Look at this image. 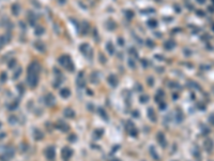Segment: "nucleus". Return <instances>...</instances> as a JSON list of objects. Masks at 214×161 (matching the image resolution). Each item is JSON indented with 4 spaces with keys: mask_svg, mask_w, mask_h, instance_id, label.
Here are the masks:
<instances>
[{
    "mask_svg": "<svg viewBox=\"0 0 214 161\" xmlns=\"http://www.w3.org/2000/svg\"><path fill=\"white\" fill-rule=\"evenodd\" d=\"M40 66L37 62H32L28 68V84L30 87H36L39 80Z\"/></svg>",
    "mask_w": 214,
    "mask_h": 161,
    "instance_id": "nucleus-1",
    "label": "nucleus"
},
{
    "mask_svg": "<svg viewBox=\"0 0 214 161\" xmlns=\"http://www.w3.org/2000/svg\"><path fill=\"white\" fill-rule=\"evenodd\" d=\"M59 62L61 63V66L65 67V68H67L69 70H73L74 69V66H73L71 59H70L69 56L64 55V56H61L60 58H59Z\"/></svg>",
    "mask_w": 214,
    "mask_h": 161,
    "instance_id": "nucleus-2",
    "label": "nucleus"
},
{
    "mask_svg": "<svg viewBox=\"0 0 214 161\" xmlns=\"http://www.w3.org/2000/svg\"><path fill=\"white\" fill-rule=\"evenodd\" d=\"M45 155H46V157H47L48 160H53L54 158H55V155H56L54 147H48V148H46Z\"/></svg>",
    "mask_w": 214,
    "mask_h": 161,
    "instance_id": "nucleus-3",
    "label": "nucleus"
},
{
    "mask_svg": "<svg viewBox=\"0 0 214 161\" xmlns=\"http://www.w3.org/2000/svg\"><path fill=\"white\" fill-rule=\"evenodd\" d=\"M72 156V150L70 148H67V147H65V148H63V150H62V157H63V160L67 161L71 158Z\"/></svg>",
    "mask_w": 214,
    "mask_h": 161,
    "instance_id": "nucleus-4",
    "label": "nucleus"
},
{
    "mask_svg": "<svg viewBox=\"0 0 214 161\" xmlns=\"http://www.w3.org/2000/svg\"><path fill=\"white\" fill-rule=\"evenodd\" d=\"M45 102H46V104L49 106L54 105V103H55V98H54V96L51 95V93H48L45 98Z\"/></svg>",
    "mask_w": 214,
    "mask_h": 161,
    "instance_id": "nucleus-5",
    "label": "nucleus"
},
{
    "mask_svg": "<svg viewBox=\"0 0 214 161\" xmlns=\"http://www.w3.org/2000/svg\"><path fill=\"white\" fill-rule=\"evenodd\" d=\"M205 147L207 150H212L213 148V142L211 141V140H207V141L205 142Z\"/></svg>",
    "mask_w": 214,
    "mask_h": 161,
    "instance_id": "nucleus-6",
    "label": "nucleus"
},
{
    "mask_svg": "<svg viewBox=\"0 0 214 161\" xmlns=\"http://www.w3.org/2000/svg\"><path fill=\"white\" fill-rule=\"evenodd\" d=\"M19 10H20V8H19V5H18L17 3H15V4L12 5V13H13L14 15H18V13H19Z\"/></svg>",
    "mask_w": 214,
    "mask_h": 161,
    "instance_id": "nucleus-7",
    "label": "nucleus"
},
{
    "mask_svg": "<svg viewBox=\"0 0 214 161\" xmlns=\"http://www.w3.org/2000/svg\"><path fill=\"white\" fill-rule=\"evenodd\" d=\"M61 96L64 97V98H67V97L70 96V90L67 89V88H64V89L61 91Z\"/></svg>",
    "mask_w": 214,
    "mask_h": 161,
    "instance_id": "nucleus-8",
    "label": "nucleus"
},
{
    "mask_svg": "<svg viewBox=\"0 0 214 161\" xmlns=\"http://www.w3.org/2000/svg\"><path fill=\"white\" fill-rule=\"evenodd\" d=\"M64 113L66 114L67 117H74V112H73L71 109H66L65 111H64Z\"/></svg>",
    "mask_w": 214,
    "mask_h": 161,
    "instance_id": "nucleus-9",
    "label": "nucleus"
},
{
    "mask_svg": "<svg viewBox=\"0 0 214 161\" xmlns=\"http://www.w3.org/2000/svg\"><path fill=\"white\" fill-rule=\"evenodd\" d=\"M20 71H21V68H18V69H17V71H16V73H15V75L13 76V79H17L18 75L20 74Z\"/></svg>",
    "mask_w": 214,
    "mask_h": 161,
    "instance_id": "nucleus-10",
    "label": "nucleus"
},
{
    "mask_svg": "<svg viewBox=\"0 0 214 161\" xmlns=\"http://www.w3.org/2000/svg\"><path fill=\"white\" fill-rule=\"evenodd\" d=\"M3 44H4V38L3 37H0V48L3 46Z\"/></svg>",
    "mask_w": 214,
    "mask_h": 161,
    "instance_id": "nucleus-11",
    "label": "nucleus"
},
{
    "mask_svg": "<svg viewBox=\"0 0 214 161\" xmlns=\"http://www.w3.org/2000/svg\"><path fill=\"white\" fill-rule=\"evenodd\" d=\"M5 79H7V74H5V73H2V74H1V82H4Z\"/></svg>",
    "mask_w": 214,
    "mask_h": 161,
    "instance_id": "nucleus-12",
    "label": "nucleus"
},
{
    "mask_svg": "<svg viewBox=\"0 0 214 161\" xmlns=\"http://www.w3.org/2000/svg\"><path fill=\"white\" fill-rule=\"evenodd\" d=\"M209 120H210L211 123H213V125H214V115H211V116L209 117Z\"/></svg>",
    "mask_w": 214,
    "mask_h": 161,
    "instance_id": "nucleus-13",
    "label": "nucleus"
}]
</instances>
